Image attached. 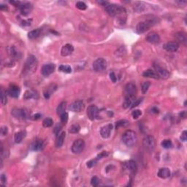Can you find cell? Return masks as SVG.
I'll return each instance as SVG.
<instances>
[{"label": "cell", "mask_w": 187, "mask_h": 187, "mask_svg": "<svg viewBox=\"0 0 187 187\" xmlns=\"http://www.w3.org/2000/svg\"><path fill=\"white\" fill-rule=\"evenodd\" d=\"M122 140L127 147H133L136 145L138 141V137L134 131L127 130L124 133L122 136Z\"/></svg>", "instance_id": "6da1fadb"}, {"label": "cell", "mask_w": 187, "mask_h": 187, "mask_svg": "<svg viewBox=\"0 0 187 187\" xmlns=\"http://www.w3.org/2000/svg\"><path fill=\"white\" fill-rule=\"evenodd\" d=\"M37 67V61L35 56H29L25 64L23 71L26 74L31 75L35 73Z\"/></svg>", "instance_id": "7a4b0ae2"}, {"label": "cell", "mask_w": 187, "mask_h": 187, "mask_svg": "<svg viewBox=\"0 0 187 187\" xmlns=\"http://www.w3.org/2000/svg\"><path fill=\"white\" fill-rule=\"evenodd\" d=\"M155 23L156 21L154 19H148V20L140 22L136 27V31L138 34L144 33L151 27H153L155 24Z\"/></svg>", "instance_id": "3957f363"}, {"label": "cell", "mask_w": 187, "mask_h": 187, "mask_svg": "<svg viewBox=\"0 0 187 187\" xmlns=\"http://www.w3.org/2000/svg\"><path fill=\"white\" fill-rule=\"evenodd\" d=\"M106 12L110 16H116L125 13V9L124 7H120L119 5H116L114 4H109L105 7Z\"/></svg>", "instance_id": "277c9868"}, {"label": "cell", "mask_w": 187, "mask_h": 187, "mask_svg": "<svg viewBox=\"0 0 187 187\" xmlns=\"http://www.w3.org/2000/svg\"><path fill=\"white\" fill-rule=\"evenodd\" d=\"M142 145L146 151L151 152L156 148V140L153 136L148 135L142 140Z\"/></svg>", "instance_id": "5b68a950"}, {"label": "cell", "mask_w": 187, "mask_h": 187, "mask_svg": "<svg viewBox=\"0 0 187 187\" xmlns=\"http://www.w3.org/2000/svg\"><path fill=\"white\" fill-rule=\"evenodd\" d=\"M11 114L18 119H27L29 117V113L27 109L14 108L11 112Z\"/></svg>", "instance_id": "8992f818"}, {"label": "cell", "mask_w": 187, "mask_h": 187, "mask_svg": "<svg viewBox=\"0 0 187 187\" xmlns=\"http://www.w3.org/2000/svg\"><path fill=\"white\" fill-rule=\"evenodd\" d=\"M107 67V61L103 58H99L93 62V68L96 72H102Z\"/></svg>", "instance_id": "52a82bcc"}, {"label": "cell", "mask_w": 187, "mask_h": 187, "mask_svg": "<svg viewBox=\"0 0 187 187\" xmlns=\"http://www.w3.org/2000/svg\"><path fill=\"white\" fill-rule=\"evenodd\" d=\"M85 147V142L82 139H78L73 142L72 146V151L74 154H80L83 151Z\"/></svg>", "instance_id": "ba28073f"}, {"label": "cell", "mask_w": 187, "mask_h": 187, "mask_svg": "<svg viewBox=\"0 0 187 187\" xmlns=\"http://www.w3.org/2000/svg\"><path fill=\"white\" fill-rule=\"evenodd\" d=\"M154 69L156 70V73L157 74L159 78H162V79H167L170 77V73L168 70H166L165 68L159 66V65H154Z\"/></svg>", "instance_id": "9c48e42d"}, {"label": "cell", "mask_w": 187, "mask_h": 187, "mask_svg": "<svg viewBox=\"0 0 187 187\" xmlns=\"http://www.w3.org/2000/svg\"><path fill=\"white\" fill-rule=\"evenodd\" d=\"M99 110H98L97 107L95 105H90L88 107V109L86 111V114L87 116L91 121H94L95 118H96L99 115Z\"/></svg>", "instance_id": "30bf717a"}, {"label": "cell", "mask_w": 187, "mask_h": 187, "mask_svg": "<svg viewBox=\"0 0 187 187\" xmlns=\"http://www.w3.org/2000/svg\"><path fill=\"white\" fill-rule=\"evenodd\" d=\"M55 65L54 64L50 63V64H46L44 66L42 67L41 70V73L43 76L48 77L50 75H51L52 73L54 72L55 70Z\"/></svg>", "instance_id": "8fae6325"}, {"label": "cell", "mask_w": 187, "mask_h": 187, "mask_svg": "<svg viewBox=\"0 0 187 187\" xmlns=\"http://www.w3.org/2000/svg\"><path fill=\"white\" fill-rule=\"evenodd\" d=\"M124 169L131 174H134L137 171V164L134 161L129 160L124 163Z\"/></svg>", "instance_id": "7c38bea8"}, {"label": "cell", "mask_w": 187, "mask_h": 187, "mask_svg": "<svg viewBox=\"0 0 187 187\" xmlns=\"http://www.w3.org/2000/svg\"><path fill=\"white\" fill-rule=\"evenodd\" d=\"M124 91H125L126 96H135V94L137 92V88H136V86L134 83H129L125 86Z\"/></svg>", "instance_id": "4fadbf2b"}, {"label": "cell", "mask_w": 187, "mask_h": 187, "mask_svg": "<svg viewBox=\"0 0 187 187\" xmlns=\"http://www.w3.org/2000/svg\"><path fill=\"white\" fill-rule=\"evenodd\" d=\"M85 108V104L83 101L81 100H78L71 104L70 107V110L73 112H81Z\"/></svg>", "instance_id": "5bb4252c"}, {"label": "cell", "mask_w": 187, "mask_h": 187, "mask_svg": "<svg viewBox=\"0 0 187 187\" xmlns=\"http://www.w3.org/2000/svg\"><path fill=\"white\" fill-rule=\"evenodd\" d=\"M163 48L168 52H176L179 48V44L177 42H169L163 45Z\"/></svg>", "instance_id": "9a60e30c"}, {"label": "cell", "mask_w": 187, "mask_h": 187, "mask_svg": "<svg viewBox=\"0 0 187 187\" xmlns=\"http://www.w3.org/2000/svg\"><path fill=\"white\" fill-rule=\"evenodd\" d=\"M112 129H113V125L112 124H108V125H105V126H102L100 129V134L102 137L103 138L106 139V138H108L110 135L111 131H112Z\"/></svg>", "instance_id": "2e32d148"}, {"label": "cell", "mask_w": 187, "mask_h": 187, "mask_svg": "<svg viewBox=\"0 0 187 187\" xmlns=\"http://www.w3.org/2000/svg\"><path fill=\"white\" fill-rule=\"evenodd\" d=\"M7 93L9 94L10 96L13 98H18L20 95L21 90L20 88L18 87L16 85H11V86L9 87L8 91H7Z\"/></svg>", "instance_id": "e0dca14e"}, {"label": "cell", "mask_w": 187, "mask_h": 187, "mask_svg": "<svg viewBox=\"0 0 187 187\" xmlns=\"http://www.w3.org/2000/svg\"><path fill=\"white\" fill-rule=\"evenodd\" d=\"M146 40L151 44H157L160 42V37L156 32H151L146 37Z\"/></svg>", "instance_id": "ac0fdd59"}, {"label": "cell", "mask_w": 187, "mask_h": 187, "mask_svg": "<svg viewBox=\"0 0 187 187\" xmlns=\"http://www.w3.org/2000/svg\"><path fill=\"white\" fill-rule=\"evenodd\" d=\"M73 51H74V47L70 44H66L61 48V54L62 57H67L72 54Z\"/></svg>", "instance_id": "d6986e66"}, {"label": "cell", "mask_w": 187, "mask_h": 187, "mask_svg": "<svg viewBox=\"0 0 187 187\" xmlns=\"http://www.w3.org/2000/svg\"><path fill=\"white\" fill-rule=\"evenodd\" d=\"M21 13L23 15H27L31 13L32 10V5L30 3H23L19 7Z\"/></svg>", "instance_id": "ffe728a7"}, {"label": "cell", "mask_w": 187, "mask_h": 187, "mask_svg": "<svg viewBox=\"0 0 187 187\" xmlns=\"http://www.w3.org/2000/svg\"><path fill=\"white\" fill-rule=\"evenodd\" d=\"M176 38L178 42L183 44V45H186L187 43V35L185 32H179L176 34ZM177 42V43H178Z\"/></svg>", "instance_id": "44dd1931"}, {"label": "cell", "mask_w": 187, "mask_h": 187, "mask_svg": "<svg viewBox=\"0 0 187 187\" xmlns=\"http://www.w3.org/2000/svg\"><path fill=\"white\" fill-rule=\"evenodd\" d=\"M170 170L169 168L167 167H163V168H161L159 170L157 173L158 177L161 178H167L170 176Z\"/></svg>", "instance_id": "7402d4cb"}, {"label": "cell", "mask_w": 187, "mask_h": 187, "mask_svg": "<svg viewBox=\"0 0 187 187\" xmlns=\"http://www.w3.org/2000/svg\"><path fill=\"white\" fill-rule=\"evenodd\" d=\"M44 142L42 140H36L32 145V149L33 151H41L44 148Z\"/></svg>", "instance_id": "603a6c76"}, {"label": "cell", "mask_w": 187, "mask_h": 187, "mask_svg": "<svg viewBox=\"0 0 187 187\" xmlns=\"http://www.w3.org/2000/svg\"><path fill=\"white\" fill-rule=\"evenodd\" d=\"M65 137H66V133L65 132H62L59 133L58 136H57V140H56V146L57 148H61L63 146L64 142H65Z\"/></svg>", "instance_id": "cb8c5ba5"}, {"label": "cell", "mask_w": 187, "mask_h": 187, "mask_svg": "<svg viewBox=\"0 0 187 187\" xmlns=\"http://www.w3.org/2000/svg\"><path fill=\"white\" fill-rule=\"evenodd\" d=\"M38 97V94L35 90H27L26 92L24 93L23 95V98L25 99H37Z\"/></svg>", "instance_id": "d4e9b609"}, {"label": "cell", "mask_w": 187, "mask_h": 187, "mask_svg": "<svg viewBox=\"0 0 187 187\" xmlns=\"http://www.w3.org/2000/svg\"><path fill=\"white\" fill-rule=\"evenodd\" d=\"M26 135H27V133H26L25 131H21V132L15 133V137H14V140H15V143L21 142L22 140L25 138Z\"/></svg>", "instance_id": "484cf974"}, {"label": "cell", "mask_w": 187, "mask_h": 187, "mask_svg": "<svg viewBox=\"0 0 187 187\" xmlns=\"http://www.w3.org/2000/svg\"><path fill=\"white\" fill-rule=\"evenodd\" d=\"M142 76L146 77V78H154V79H158L159 78V76L156 73V72H154L151 69H148V70H146L144 73H142Z\"/></svg>", "instance_id": "4316f807"}, {"label": "cell", "mask_w": 187, "mask_h": 187, "mask_svg": "<svg viewBox=\"0 0 187 187\" xmlns=\"http://www.w3.org/2000/svg\"><path fill=\"white\" fill-rule=\"evenodd\" d=\"M42 30L40 29H34L31 32L28 33V37L31 40H34L36 39L37 37H38L40 35H41Z\"/></svg>", "instance_id": "83f0119b"}, {"label": "cell", "mask_w": 187, "mask_h": 187, "mask_svg": "<svg viewBox=\"0 0 187 187\" xmlns=\"http://www.w3.org/2000/svg\"><path fill=\"white\" fill-rule=\"evenodd\" d=\"M135 99V96H126L125 97V99H124V102L123 103V108L124 109H126V108H129L130 105H132L133 102V100Z\"/></svg>", "instance_id": "f1b7e54d"}, {"label": "cell", "mask_w": 187, "mask_h": 187, "mask_svg": "<svg viewBox=\"0 0 187 187\" xmlns=\"http://www.w3.org/2000/svg\"><path fill=\"white\" fill-rule=\"evenodd\" d=\"M67 109V102H62L60 103L59 104V106L57 107V114L61 116V114H63L64 113H65V110Z\"/></svg>", "instance_id": "f546056e"}, {"label": "cell", "mask_w": 187, "mask_h": 187, "mask_svg": "<svg viewBox=\"0 0 187 187\" xmlns=\"http://www.w3.org/2000/svg\"><path fill=\"white\" fill-rule=\"evenodd\" d=\"M7 52H8V54L13 58H17V57L18 58L19 57V53L17 51L15 47L12 46L7 48Z\"/></svg>", "instance_id": "4dcf8cb0"}, {"label": "cell", "mask_w": 187, "mask_h": 187, "mask_svg": "<svg viewBox=\"0 0 187 187\" xmlns=\"http://www.w3.org/2000/svg\"><path fill=\"white\" fill-rule=\"evenodd\" d=\"M145 10V5L142 2H137L134 5V10L136 13H141Z\"/></svg>", "instance_id": "1f68e13d"}, {"label": "cell", "mask_w": 187, "mask_h": 187, "mask_svg": "<svg viewBox=\"0 0 187 187\" xmlns=\"http://www.w3.org/2000/svg\"><path fill=\"white\" fill-rule=\"evenodd\" d=\"M80 130H81V126H80L79 124H75L70 126L69 132L72 134H75V133H78Z\"/></svg>", "instance_id": "d6a6232c"}, {"label": "cell", "mask_w": 187, "mask_h": 187, "mask_svg": "<svg viewBox=\"0 0 187 187\" xmlns=\"http://www.w3.org/2000/svg\"><path fill=\"white\" fill-rule=\"evenodd\" d=\"M59 71L65 73H70L72 72L71 67L69 65H60L59 67Z\"/></svg>", "instance_id": "836d02e7"}, {"label": "cell", "mask_w": 187, "mask_h": 187, "mask_svg": "<svg viewBox=\"0 0 187 187\" xmlns=\"http://www.w3.org/2000/svg\"><path fill=\"white\" fill-rule=\"evenodd\" d=\"M7 94H6V91L2 89H1V103L2 105H5L7 104Z\"/></svg>", "instance_id": "e575fe53"}, {"label": "cell", "mask_w": 187, "mask_h": 187, "mask_svg": "<svg viewBox=\"0 0 187 187\" xmlns=\"http://www.w3.org/2000/svg\"><path fill=\"white\" fill-rule=\"evenodd\" d=\"M53 121L51 118H46L45 119L43 120V125L44 127H51L53 125Z\"/></svg>", "instance_id": "d590c367"}, {"label": "cell", "mask_w": 187, "mask_h": 187, "mask_svg": "<svg viewBox=\"0 0 187 187\" xmlns=\"http://www.w3.org/2000/svg\"><path fill=\"white\" fill-rule=\"evenodd\" d=\"M162 146L164 148L168 149L172 148V142L170 140H164L162 142Z\"/></svg>", "instance_id": "8d00e7d4"}, {"label": "cell", "mask_w": 187, "mask_h": 187, "mask_svg": "<svg viewBox=\"0 0 187 187\" xmlns=\"http://www.w3.org/2000/svg\"><path fill=\"white\" fill-rule=\"evenodd\" d=\"M150 86H151V83L149 81H146L142 83V86H141V90H142V94H146Z\"/></svg>", "instance_id": "74e56055"}, {"label": "cell", "mask_w": 187, "mask_h": 187, "mask_svg": "<svg viewBox=\"0 0 187 187\" xmlns=\"http://www.w3.org/2000/svg\"><path fill=\"white\" fill-rule=\"evenodd\" d=\"M128 124H129V122H128L126 120H120V121L116 122V129H118V128L121 127V126H126V125H128Z\"/></svg>", "instance_id": "f35d334b"}, {"label": "cell", "mask_w": 187, "mask_h": 187, "mask_svg": "<svg viewBox=\"0 0 187 187\" xmlns=\"http://www.w3.org/2000/svg\"><path fill=\"white\" fill-rule=\"evenodd\" d=\"M76 7L78 9L81 10H85L86 8H87V5H86V3H84L83 2H78L76 3Z\"/></svg>", "instance_id": "ab89813d"}, {"label": "cell", "mask_w": 187, "mask_h": 187, "mask_svg": "<svg viewBox=\"0 0 187 187\" xmlns=\"http://www.w3.org/2000/svg\"><path fill=\"white\" fill-rule=\"evenodd\" d=\"M68 117H69V116H68V113H67V112L64 113L63 114H61V116H60L61 123L64 124H67V121H68Z\"/></svg>", "instance_id": "60d3db41"}, {"label": "cell", "mask_w": 187, "mask_h": 187, "mask_svg": "<svg viewBox=\"0 0 187 187\" xmlns=\"http://www.w3.org/2000/svg\"><path fill=\"white\" fill-rule=\"evenodd\" d=\"M142 114V112L140 110H134V111H132V117L134 119H137L140 116H141Z\"/></svg>", "instance_id": "b9f144b4"}, {"label": "cell", "mask_w": 187, "mask_h": 187, "mask_svg": "<svg viewBox=\"0 0 187 187\" xmlns=\"http://www.w3.org/2000/svg\"><path fill=\"white\" fill-rule=\"evenodd\" d=\"M99 181H100V180H99V179L98 178V177H96V176H94V177L91 178V184L93 186H97L99 184Z\"/></svg>", "instance_id": "7bdbcfd3"}, {"label": "cell", "mask_w": 187, "mask_h": 187, "mask_svg": "<svg viewBox=\"0 0 187 187\" xmlns=\"http://www.w3.org/2000/svg\"><path fill=\"white\" fill-rule=\"evenodd\" d=\"M96 162H97V159H91V160H90L89 162H87V167H88L89 168H91V167L96 165Z\"/></svg>", "instance_id": "ee69618b"}, {"label": "cell", "mask_w": 187, "mask_h": 187, "mask_svg": "<svg viewBox=\"0 0 187 187\" xmlns=\"http://www.w3.org/2000/svg\"><path fill=\"white\" fill-rule=\"evenodd\" d=\"M142 99H136V100H134V101L132 102V106H131V108H135V107H137V106L139 105V104H140L141 102H142Z\"/></svg>", "instance_id": "f6af8a7d"}, {"label": "cell", "mask_w": 187, "mask_h": 187, "mask_svg": "<svg viewBox=\"0 0 187 187\" xmlns=\"http://www.w3.org/2000/svg\"><path fill=\"white\" fill-rule=\"evenodd\" d=\"M7 132H8V129H7V126H2L1 127V134H2V136L7 135Z\"/></svg>", "instance_id": "bcb514c9"}, {"label": "cell", "mask_w": 187, "mask_h": 187, "mask_svg": "<svg viewBox=\"0 0 187 187\" xmlns=\"http://www.w3.org/2000/svg\"><path fill=\"white\" fill-rule=\"evenodd\" d=\"M108 155V153L105 152V151H103V152L100 153V154H99V155L96 156V159H97V160H99V159H102V158L105 157V156H107Z\"/></svg>", "instance_id": "7dc6e473"}, {"label": "cell", "mask_w": 187, "mask_h": 187, "mask_svg": "<svg viewBox=\"0 0 187 187\" xmlns=\"http://www.w3.org/2000/svg\"><path fill=\"white\" fill-rule=\"evenodd\" d=\"M180 140L184 142L186 141L187 140V132L186 131H184L181 134V136H180Z\"/></svg>", "instance_id": "c3c4849f"}, {"label": "cell", "mask_w": 187, "mask_h": 187, "mask_svg": "<svg viewBox=\"0 0 187 187\" xmlns=\"http://www.w3.org/2000/svg\"><path fill=\"white\" fill-rule=\"evenodd\" d=\"M61 125H57V126H56V127H55V129H54V133L55 134H56V135L57 136H58L59 134V132H60V130H61Z\"/></svg>", "instance_id": "681fc988"}, {"label": "cell", "mask_w": 187, "mask_h": 187, "mask_svg": "<svg viewBox=\"0 0 187 187\" xmlns=\"http://www.w3.org/2000/svg\"><path fill=\"white\" fill-rule=\"evenodd\" d=\"M110 80L113 82V83H116V75H115V73H113V72H112V73H110Z\"/></svg>", "instance_id": "f907efd6"}, {"label": "cell", "mask_w": 187, "mask_h": 187, "mask_svg": "<svg viewBox=\"0 0 187 187\" xmlns=\"http://www.w3.org/2000/svg\"><path fill=\"white\" fill-rule=\"evenodd\" d=\"M1 181H2V184L7 182V178H6V176L4 175V174H2V176H1Z\"/></svg>", "instance_id": "816d5d0a"}, {"label": "cell", "mask_w": 187, "mask_h": 187, "mask_svg": "<svg viewBox=\"0 0 187 187\" xmlns=\"http://www.w3.org/2000/svg\"><path fill=\"white\" fill-rule=\"evenodd\" d=\"M98 3L100 4V5H103V6H104V7H106L107 5H109V4H110L109 2H106V1H99V2H98Z\"/></svg>", "instance_id": "f5cc1de1"}, {"label": "cell", "mask_w": 187, "mask_h": 187, "mask_svg": "<svg viewBox=\"0 0 187 187\" xmlns=\"http://www.w3.org/2000/svg\"><path fill=\"white\" fill-rule=\"evenodd\" d=\"M40 118H41V115L40 113H37L33 116V120H38L40 119Z\"/></svg>", "instance_id": "db71d44e"}, {"label": "cell", "mask_w": 187, "mask_h": 187, "mask_svg": "<svg viewBox=\"0 0 187 187\" xmlns=\"http://www.w3.org/2000/svg\"><path fill=\"white\" fill-rule=\"evenodd\" d=\"M180 118H186V111L181 112V113H180Z\"/></svg>", "instance_id": "11a10c76"}, {"label": "cell", "mask_w": 187, "mask_h": 187, "mask_svg": "<svg viewBox=\"0 0 187 187\" xmlns=\"http://www.w3.org/2000/svg\"><path fill=\"white\" fill-rule=\"evenodd\" d=\"M176 3L179 4V5H186L187 2L186 1H178V2H176Z\"/></svg>", "instance_id": "9f6ffc18"}, {"label": "cell", "mask_w": 187, "mask_h": 187, "mask_svg": "<svg viewBox=\"0 0 187 187\" xmlns=\"http://www.w3.org/2000/svg\"><path fill=\"white\" fill-rule=\"evenodd\" d=\"M22 23H23V26H29V25L31 24L29 22V21H23Z\"/></svg>", "instance_id": "6f0895ef"}, {"label": "cell", "mask_w": 187, "mask_h": 187, "mask_svg": "<svg viewBox=\"0 0 187 187\" xmlns=\"http://www.w3.org/2000/svg\"><path fill=\"white\" fill-rule=\"evenodd\" d=\"M0 9H1L2 10H7V7L6 6V5H0Z\"/></svg>", "instance_id": "680465c9"}]
</instances>
